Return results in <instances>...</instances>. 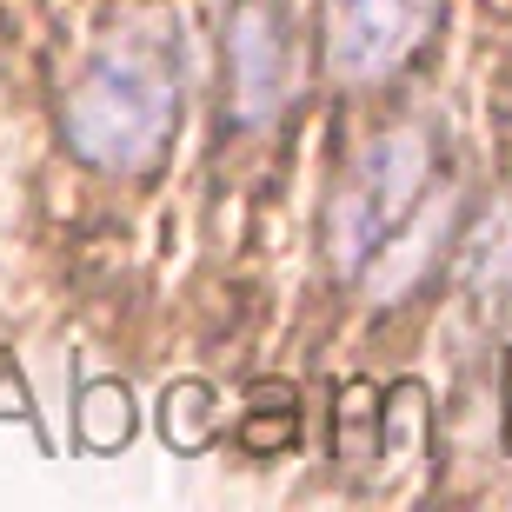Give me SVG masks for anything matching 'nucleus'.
I'll use <instances>...</instances> for the list:
<instances>
[{
  "instance_id": "f257e3e1",
  "label": "nucleus",
  "mask_w": 512,
  "mask_h": 512,
  "mask_svg": "<svg viewBox=\"0 0 512 512\" xmlns=\"http://www.w3.org/2000/svg\"><path fill=\"white\" fill-rule=\"evenodd\" d=\"M180 127V67L147 27L114 34L67 94V147L100 173H147Z\"/></svg>"
},
{
  "instance_id": "f03ea898",
  "label": "nucleus",
  "mask_w": 512,
  "mask_h": 512,
  "mask_svg": "<svg viewBox=\"0 0 512 512\" xmlns=\"http://www.w3.org/2000/svg\"><path fill=\"white\" fill-rule=\"evenodd\" d=\"M433 180H439V153L419 127H393L380 140H366V153L346 167V180L333 187V207H326V253H333V266L360 273L419 213Z\"/></svg>"
},
{
  "instance_id": "7ed1b4c3",
  "label": "nucleus",
  "mask_w": 512,
  "mask_h": 512,
  "mask_svg": "<svg viewBox=\"0 0 512 512\" xmlns=\"http://www.w3.org/2000/svg\"><path fill=\"white\" fill-rule=\"evenodd\" d=\"M300 94V47L286 0H233L227 14V100L240 127L280 120Z\"/></svg>"
},
{
  "instance_id": "20e7f679",
  "label": "nucleus",
  "mask_w": 512,
  "mask_h": 512,
  "mask_svg": "<svg viewBox=\"0 0 512 512\" xmlns=\"http://www.w3.org/2000/svg\"><path fill=\"white\" fill-rule=\"evenodd\" d=\"M439 0H326V54L346 80H380L426 47Z\"/></svg>"
},
{
  "instance_id": "39448f33",
  "label": "nucleus",
  "mask_w": 512,
  "mask_h": 512,
  "mask_svg": "<svg viewBox=\"0 0 512 512\" xmlns=\"http://www.w3.org/2000/svg\"><path fill=\"white\" fill-rule=\"evenodd\" d=\"M80 426H87V439H94V446H120V439H127V393H114V386H94V393H87V413H80Z\"/></svg>"
}]
</instances>
